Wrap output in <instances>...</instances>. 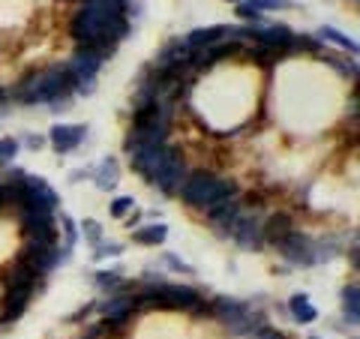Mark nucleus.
Segmentation results:
<instances>
[{
    "label": "nucleus",
    "instance_id": "nucleus-1",
    "mask_svg": "<svg viewBox=\"0 0 360 339\" xmlns=\"http://www.w3.org/2000/svg\"><path fill=\"white\" fill-rule=\"evenodd\" d=\"M75 90V75L66 66H51V70L33 72L13 90V99L18 105H37V103H58V99H70Z\"/></svg>",
    "mask_w": 360,
    "mask_h": 339
},
{
    "label": "nucleus",
    "instance_id": "nucleus-2",
    "mask_svg": "<svg viewBox=\"0 0 360 339\" xmlns=\"http://www.w3.org/2000/svg\"><path fill=\"white\" fill-rule=\"evenodd\" d=\"M177 192H180V201L195 210H207L225 198H238L234 196L238 189H234L231 180H222L213 172H189Z\"/></svg>",
    "mask_w": 360,
    "mask_h": 339
},
{
    "label": "nucleus",
    "instance_id": "nucleus-3",
    "mask_svg": "<svg viewBox=\"0 0 360 339\" xmlns=\"http://www.w3.org/2000/svg\"><path fill=\"white\" fill-rule=\"evenodd\" d=\"M255 39L258 45H267V49H276L283 54H295V33L288 30V25H250L238 30V39Z\"/></svg>",
    "mask_w": 360,
    "mask_h": 339
},
{
    "label": "nucleus",
    "instance_id": "nucleus-4",
    "mask_svg": "<svg viewBox=\"0 0 360 339\" xmlns=\"http://www.w3.org/2000/svg\"><path fill=\"white\" fill-rule=\"evenodd\" d=\"M189 172H186V162H184V153H180L177 148H172L168 144V153H165V160H162V165H160V172L153 174V180L150 184L162 192V196H177V189H180V184H184V177H186Z\"/></svg>",
    "mask_w": 360,
    "mask_h": 339
},
{
    "label": "nucleus",
    "instance_id": "nucleus-5",
    "mask_svg": "<svg viewBox=\"0 0 360 339\" xmlns=\"http://www.w3.org/2000/svg\"><path fill=\"white\" fill-rule=\"evenodd\" d=\"M276 250L295 267H312L315 264V241L303 231H291L283 243H276Z\"/></svg>",
    "mask_w": 360,
    "mask_h": 339
},
{
    "label": "nucleus",
    "instance_id": "nucleus-6",
    "mask_svg": "<svg viewBox=\"0 0 360 339\" xmlns=\"http://www.w3.org/2000/svg\"><path fill=\"white\" fill-rule=\"evenodd\" d=\"M264 219L258 217V213H240V219L238 225H234V231L231 237L240 243V250H262V243H264Z\"/></svg>",
    "mask_w": 360,
    "mask_h": 339
},
{
    "label": "nucleus",
    "instance_id": "nucleus-7",
    "mask_svg": "<svg viewBox=\"0 0 360 339\" xmlns=\"http://www.w3.org/2000/svg\"><path fill=\"white\" fill-rule=\"evenodd\" d=\"M168 139V123H148V127H132L127 135V153H135L141 148H153V144H165Z\"/></svg>",
    "mask_w": 360,
    "mask_h": 339
},
{
    "label": "nucleus",
    "instance_id": "nucleus-8",
    "mask_svg": "<svg viewBox=\"0 0 360 339\" xmlns=\"http://www.w3.org/2000/svg\"><path fill=\"white\" fill-rule=\"evenodd\" d=\"M49 139H51V148L58 153H72L78 144L87 139V127L84 123H75V127H70V123H54Z\"/></svg>",
    "mask_w": 360,
    "mask_h": 339
},
{
    "label": "nucleus",
    "instance_id": "nucleus-9",
    "mask_svg": "<svg viewBox=\"0 0 360 339\" xmlns=\"http://www.w3.org/2000/svg\"><path fill=\"white\" fill-rule=\"evenodd\" d=\"M165 153H168V144H153V148H141L129 153V162L144 180H153V174L160 172V165L165 160Z\"/></svg>",
    "mask_w": 360,
    "mask_h": 339
},
{
    "label": "nucleus",
    "instance_id": "nucleus-10",
    "mask_svg": "<svg viewBox=\"0 0 360 339\" xmlns=\"http://www.w3.org/2000/svg\"><path fill=\"white\" fill-rule=\"evenodd\" d=\"M238 39V30L234 27H225V25H213V27H195L193 33L186 37L189 49H207V45H217L222 39Z\"/></svg>",
    "mask_w": 360,
    "mask_h": 339
},
{
    "label": "nucleus",
    "instance_id": "nucleus-11",
    "mask_svg": "<svg viewBox=\"0 0 360 339\" xmlns=\"http://www.w3.org/2000/svg\"><path fill=\"white\" fill-rule=\"evenodd\" d=\"M103 58L99 54H94V51H87V49H78L75 54H72V60L66 63V70H70L72 75H75V82L78 78H96V72L103 70Z\"/></svg>",
    "mask_w": 360,
    "mask_h": 339
},
{
    "label": "nucleus",
    "instance_id": "nucleus-12",
    "mask_svg": "<svg viewBox=\"0 0 360 339\" xmlns=\"http://www.w3.org/2000/svg\"><path fill=\"white\" fill-rule=\"evenodd\" d=\"M37 282H39V270L33 267L27 258L15 262L13 270H9V276H6V286L18 288V291H37Z\"/></svg>",
    "mask_w": 360,
    "mask_h": 339
},
{
    "label": "nucleus",
    "instance_id": "nucleus-13",
    "mask_svg": "<svg viewBox=\"0 0 360 339\" xmlns=\"http://www.w3.org/2000/svg\"><path fill=\"white\" fill-rule=\"evenodd\" d=\"M90 177H94L96 189L111 192V189L117 186V180H120V165H117V160H115V156H105V160L99 162L94 172H90Z\"/></svg>",
    "mask_w": 360,
    "mask_h": 339
},
{
    "label": "nucleus",
    "instance_id": "nucleus-14",
    "mask_svg": "<svg viewBox=\"0 0 360 339\" xmlns=\"http://www.w3.org/2000/svg\"><path fill=\"white\" fill-rule=\"evenodd\" d=\"M262 231H264V241L276 246V243H283L291 231H295V222H291L288 213H274V217L264 219V229Z\"/></svg>",
    "mask_w": 360,
    "mask_h": 339
},
{
    "label": "nucleus",
    "instance_id": "nucleus-15",
    "mask_svg": "<svg viewBox=\"0 0 360 339\" xmlns=\"http://www.w3.org/2000/svg\"><path fill=\"white\" fill-rule=\"evenodd\" d=\"M33 298V291H18V288H9L6 298H4V309H0V315H4V321H18L21 315H25L27 303Z\"/></svg>",
    "mask_w": 360,
    "mask_h": 339
},
{
    "label": "nucleus",
    "instance_id": "nucleus-16",
    "mask_svg": "<svg viewBox=\"0 0 360 339\" xmlns=\"http://www.w3.org/2000/svg\"><path fill=\"white\" fill-rule=\"evenodd\" d=\"M54 243H58V229H54V225H45V229H33V231H27V237H25L27 252L54 250Z\"/></svg>",
    "mask_w": 360,
    "mask_h": 339
},
{
    "label": "nucleus",
    "instance_id": "nucleus-17",
    "mask_svg": "<svg viewBox=\"0 0 360 339\" xmlns=\"http://www.w3.org/2000/svg\"><path fill=\"white\" fill-rule=\"evenodd\" d=\"M18 219H21V229L33 231V229H45V225H54V213L51 210H39V207H18Z\"/></svg>",
    "mask_w": 360,
    "mask_h": 339
},
{
    "label": "nucleus",
    "instance_id": "nucleus-18",
    "mask_svg": "<svg viewBox=\"0 0 360 339\" xmlns=\"http://www.w3.org/2000/svg\"><path fill=\"white\" fill-rule=\"evenodd\" d=\"M288 309H291V319H295L297 324H312L315 319H319V309L312 307L307 295H295V298H291Z\"/></svg>",
    "mask_w": 360,
    "mask_h": 339
},
{
    "label": "nucleus",
    "instance_id": "nucleus-19",
    "mask_svg": "<svg viewBox=\"0 0 360 339\" xmlns=\"http://www.w3.org/2000/svg\"><path fill=\"white\" fill-rule=\"evenodd\" d=\"M342 309H345V321L357 324V319H360V291H357V286L342 288Z\"/></svg>",
    "mask_w": 360,
    "mask_h": 339
},
{
    "label": "nucleus",
    "instance_id": "nucleus-20",
    "mask_svg": "<svg viewBox=\"0 0 360 339\" xmlns=\"http://www.w3.org/2000/svg\"><path fill=\"white\" fill-rule=\"evenodd\" d=\"M165 237H168V229L160 222V225H148V229H139V231L132 234V241L141 243V246H156V243H165Z\"/></svg>",
    "mask_w": 360,
    "mask_h": 339
},
{
    "label": "nucleus",
    "instance_id": "nucleus-21",
    "mask_svg": "<svg viewBox=\"0 0 360 339\" xmlns=\"http://www.w3.org/2000/svg\"><path fill=\"white\" fill-rule=\"evenodd\" d=\"M319 37H321V39H328V42H333V45H340V49H345L348 54H357V42H354V39H348L345 33H340L336 27H321V30H319Z\"/></svg>",
    "mask_w": 360,
    "mask_h": 339
},
{
    "label": "nucleus",
    "instance_id": "nucleus-22",
    "mask_svg": "<svg viewBox=\"0 0 360 339\" xmlns=\"http://www.w3.org/2000/svg\"><path fill=\"white\" fill-rule=\"evenodd\" d=\"M250 58H255L262 66H274V63L283 60L285 54H283V51H276V49H267V45H258V49L250 51Z\"/></svg>",
    "mask_w": 360,
    "mask_h": 339
},
{
    "label": "nucleus",
    "instance_id": "nucleus-23",
    "mask_svg": "<svg viewBox=\"0 0 360 339\" xmlns=\"http://www.w3.org/2000/svg\"><path fill=\"white\" fill-rule=\"evenodd\" d=\"M94 279H96V286L103 288V291H111V288H117L120 282H123V276L117 274V270H99V274H96Z\"/></svg>",
    "mask_w": 360,
    "mask_h": 339
},
{
    "label": "nucleus",
    "instance_id": "nucleus-24",
    "mask_svg": "<svg viewBox=\"0 0 360 339\" xmlns=\"http://www.w3.org/2000/svg\"><path fill=\"white\" fill-rule=\"evenodd\" d=\"M111 217H115V219H123V217H127V213H132L135 210V201H132V196H120V198H115V201H111Z\"/></svg>",
    "mask_w": 360,
    "mask_h": 339
},
{
    "label": "nucleus",
    "instance_id": "nucleus-25",
    "mask_svg": "<svg viewBox=\"0 0 360 339\" xmlns=\"http://www.w3.org/2000/svg\"><path fill=\"white\" fill-rule=\"evenodd\" d=\"M250 6L258 9V13H270V9H276L279 13V9H288L291 4L288 0H250Z\"/></svg>",
    "mask_w": 360,
    "mask_h": 339
},
{
    "label": "nucleus",
    "instance_id": "nucleus-26",
    "mask_svg": "<svg viewBox=\"0 0 360 339\" xmlns=\"http://www.w3.org/2000/svg\"><path fill=\"white\" fill-rule=\"evenodd\" d=\"M18 153V141L15 139H4L0 141V162H9Z\"/></svg>",
    "mask_w": 360,
    "mask_h": 339
},
{
    "label": "nucleus",
    "instance_id": "nucleus-27",
    "mask_svg": "<svg viewBox=\"0 0 360 339\" xmlns=\"http://www.w3.org/2000/svg\"><path fill=\"white\" fill-rule=\"evenodd\" d=\"M120 252H123V243H108V246H96L94 258H96V262H103V258H108V255H120Z\"/></svg>",
    "mask_w": 360,
    "mask_h": 339
},
{
    "label": "nucleus",
    "instance_id": "nucleus-28",
    "mask_svg": "<svg viewBox=\"0 0 360 339\" xmlns=\"http://www.w3.org/2000/svg\"><path fill=\"white\" fill-rule=\"evenodd\" d=\"M238 15H240V18H246V21H258V18H262V13L250 6V0H243V4H238Z\"/></svg>",
    "mask_w": 360,
    "mask_h": 339
},
{
    "label": "nucleus",
    "instance_id": "nucleus-29",
    "mask_svg": "<svg viewBox=\"0 0 360 339\" xmlns=\"http://www.w3.org/2000/svg\"><path fill=\"white\" fill-rule=\"evenodd\" d=\"M165 262L172 264V270H177V274H193V267H189L184 258H177V255H165Z\"/></svg>",
    "mask_w": 360,
    "mask_h": 339
},
{
    "label": "nucleus",
    "instance_id": "nucleus-30",
    "mask_svg": "<svg viewBox=\"0 0 360 339\" xmlns=\"http://www.w3.org/2000/svg\"><path fill=\"white\" fill-rule=\"evenodd\" d=\"M84 234H87L90 241H94V243H99V241H103V229H99L96 222H90V219H84Z\"/></svg>",
    "mask_w": 360,
    "mask_h": 339
},
{
    "label": "nucleus",
    "instance_id": "nucleus-31",
    "mask_svg": "<svg viewBox=\"0 0 360 339\" xmlns=\"http://www.w3.org/2000/svg\"><path fill=\"white\" fill-rule=\"evenodd\" d=\"M252 339H285L279 331H274V327H258V331L252 333Z\"/></svg>",
    "mask_w": 360,
    "mask_h": 339
},
{
    "label": "nucleus",
    "instance_id": "nucleus-32",
    "mask_svg": "<svg viewBox=\"0 0 360 339\" xmlns=\"http://www.w3.org/2000/svg\"><path fill=\"white\" fill-rule=\"evenodd\" d=\"M27 144H30V148H33V151H39V144H42V139H39V135H27Z\"/></svg>",
    "mask_w": 360,
    "mask_h": 339
},
{
    "label": "nucleus",
    "instance_id": "nucleus-33",
    "mask_svg": "<svg viewBox=\"0 0 360 339\" xmlns=\"http://www.w3.org/2000/svg\"><path fill=\"white\" fill-rule=\"evenodd\" d=\"M135 222H139V213H135V210H132V213H129V219H127V225H129V229H132V225H135Z\"/></svg>",
    "mask_w": 360,
    "mask_h": 339
},
{
    "label": "nucleus",
    "instance_id": "nucleus-34",
    "mask_svg": "<svg viewBox=\"0 0 360 339\" xmlns=\"http://www.w3.org/2000/svg\"><path fill=\"white\" fill-rule=\"evenodd\" d=\"M231 4H243V0H231Z\"/></svg>",
    "mask_w": 360,
    "mask_h": 339
},
{
    "label": "nucleus",
    "instance_id": "nucleus-35",
    "mask_svg": "<svg viewBox=\"0 0 360 339\" xmlns=\"http://www.w3.org/2000/svg\"><path fill=\"white\" fill-rule=\"evenodd\" d=\"M84 4H87V0H84ZM123 4H127V0H123Z\"/></svg>",
    "mask_w": 360,
    "mask_h": 339
}]
</instances>
